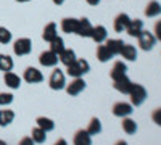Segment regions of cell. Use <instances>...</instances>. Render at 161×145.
Segmentation results:
<instances>
[{
	"instance_id": "cell-6",
	"label": "cell",
	"mask_w": 161,
	"mask_h": 145,
	"mask_svg": "<svg viewBox=\"0 0 161 145\" xmlns=\"http://www.w3.org/2000/svg\"><path fill=\"white\" fill-rule=\"evenodd\" d=\"M23 79H24V81L28 82V84H39V82L44 81V74H42V71H39L37 68L29 66V68L24 70Z\"/></svg>"
},
{
	"instance_id": "cell-3",
	"label": "cell",
	"mask_w": 161,
	"mask_h": 145,
	"mask_svg": "<svg viewBox=\"0 0 161 145\" xmlns=\"http://www.w3.org/2000/svg\"><path fill=\"white\" fill-rule=\"evenodd\" d=\"M31 50H32V41L29 37H21L13 44V52H15V55H18V57L29 55Z\"/></svg>"
},
{
	"instance_id": "cell-33",
	"label": "cell",
	"mask_w": 161,
	"mask_h": 145,
	"mask_svg": "<svg viewBox=\"0 0 161 145\" xmlns=\"http://www.w3.org/2000/svg\"><path fill=\"white\" fill-rule=\"evenodd\" d=\"M11 102H13V94H10V92H2L0 94V105L2 107H7Z\"/></svg>"
},
{
	"instance_id": "cell-40",
	"label": "cell",
	"mask_w": 161,
	"mask_h": 145,
	"mask_svg": "<svg viewBox=\"0 0 161 145\" xmlns=\"http://www.w3.org/2000/svg\"><path fill=\"white\" fill-rule=\"evenodd\" d=\"M114 145H129V143H127L126 140H118V142H116Z\"/></svg>"
},
{
	"instance_id": "cell-27",
	"label": "cell",
	"mask_w": 161,
	"mask_h": 145,
	"mask_svg": "<svg viewBox=\"0 0 161 145\" xmlns=\"http://www.w3.org/2000/svg\"><path fill=\"white\" fill-rule=\"evenodd\" d=\"M86 131L89 132V136H98L102 132V123H100L98 118H92Z\"/></svg>"
},
{
	"instance_id": "cell-24",
	"label": "cell",
	"mask_w": 161,
	"mask_h": 145,
	"mask_svg": "<svg viewBox=\"0 0 161 145\" xmlns=\"http://www.w3.org/2000/svg\"><path fill=\"white\" fill-rule=\"evenodd\" d=\"M37 126L40 129H44L45 132H50V131L55 129V123H53V120H50V118H45V116H39L36 120Z\"/></svg>"
},
{
	"instance_id": "cell-42",
	"label": "cell",
	"mask_w": 161,
	"mask_h": 145,
	"mask_svg": "<svg viewBox=\"0 0 161 145\" xmlns=\"http://www.w3.org/2000/svg\"><path fill=\"white\" fill-rule=\"evenodd\" d=\"M0 145H8V143H7L5 140H2V139H0Z\"/></svg>"
},
{
	"instance_id": "cell-25",
	"label": "cell",
	"mask_w": 161,
	"mask_h": 145,
	"mask_svg": "<svg viewBox=\"0 0 161 145\" xmlns=\"http://www.w3.org/2000/svg\"><path fill=\"white\" fill-rule=\"evenodd\" d=\"M15 120V111L13 110H0V126L5 127L13 123Z\"/></svg>"
},
{
	"instance_id": "cell-5",
	"label": "cell",
	"mask_w": 161,
	"mask_h": 145,
	"mask_svg": "<svg viewBox=\"0 0 161 145\" xmlns=\"http://www.w3.org/2000/svg\"><path fill=\"white\" fill-rule=\"evenodd\" d=\"M48 86H50V89H53V90H61V89H64L66 79H64V74H63L61 70H55V71L50 74Z\"/></svg>"
},
{
	"instance_id": "cell-31",
	"label": "cell",
	"mask_w": 161,
	"mask_h": 145,
	"mask_svg": "<svg viewBox=\"0 0 161 145\" xmlns=\"http://www.w3.org/2000/svg\"><path fill=\"white\" fill-rule=\"evenodd\" d=\"M31 137H32V140H34L36 143H44V142L47 140V132H45L44 129H40V127L37 126V127L32 129Z\"/></svg>"
},
{
	"instance_id": "cell-1",
	"label": "cell",
	"mask_w": 161,
	"mask_h": 145,
	"mask_svg": "<svg viewBox=\"0 0 161 145\" xmlns=\"http://www.w3.org/2000/svg\"><path fill=\"white\" fill-rule=\"evenodd\" d=\"M89 71H90V64L84 58H76L74 63H71L69 66H66V73L71 77H82Z\"/></svg>"
},
{
	"instance_id": "cell-29",
	"label": "cell",
	"mask_w": 161,
	"mask_h": 145,
	"mask_svg": "<svg viewBox=\"0 0 161 145\" xmlns=\"http://www.w3.org/2000/svg\"><path fill=\"white\" fill-rule=\"evenodd\" d=\"M15 63H13V58L10 55H5V53H0V71H11Z\"/></svg>"
},
{
	"instance_id": "cell-20",
	"label": "cell",
	"mask_w": 161,
	"mask_h": 145,
	"mask_svg": "<svg viewBox=\"0 0 161 145\" xmlns=\"http://www.w3.org/2000/svg\"><path fill=\"white\" fill-rule=\"evenodd\" d=\"M58 36V29H57V24L55 23H48L45 28H44V32H42V37L45 42H52L53 39Z\"/></svg>"
},
{
	"instance_id": "cell-23",
	"label": "cell",
	"mask_w": 161,
	"mask_h": 145,
	"mask_svg": "<svg viewBox=\"0 0 161 145\" xmlns=\"http://www.w3.org/2000/svg\"><path fill=\"white\" fill-rule=\"evenodd\" d=\"M106 47H108V50L111 52V55L114 57V55H119L121 53V48H123V45H124V42L121 41V39H106V44H105Z\"/></svg>"
},
{
	"instance_id": "cell-16",
	"label": "cell",
	"mask_w": 161,
	"mask_h": 145,
	"mask_svg": "<svg viewBox=\"0 0 161 145\" xmlns=\"http://www.w3.org/2000/svg\"><path fill=\"white\" fill-rule=\"evenodd\" d=\"M3 81H5L7 87H10V89H19V86H21V77L18 74H15L13 71H7L5 73Z\"/></svg>"
},
{
	"instance_id": "cell-9",
	"label": "cell",
	"mask_w": 161,
	"mask_h": 145,
	"mask_svg": "<svg viewBox=\"0 0 161 145\" xmlns=\"http://www.w3.org/2000/svg\"><path fill=\"white\" fill-rule=\"evenodd\" d=\"M39 61L45 68H53V66H57V63L60 60H58V55L57 53H53L52 50H47V52H42V53H40Z\"/></svg>"
},
{
	"instance_id": "cell-7",
	"label": "cell",
	"mask_w": 161,
	"mask_h": 145,
	"mask_svg": "<svg viewBox=\"0 0 161 145\" xmlns=\"http://www.w3.org/2000/svg\"><path fill=\"white\" fill-rule=\"evenodd\" d=\"M64 87H66V92H68V95L76 97V95H79L80 92L86 89V81H84L82 77H73L71 84H66Z\"/></svg>"
},
{
	"instance_id": "cell-35",
	"label": "cell",
	"mask_w": 161,
	"mask_h": 145,
	"mask_svg": "<svg viewBox=\"0 0 161 145\" xmlns=\"http://www.w3.org/2000/svg\"><path fill=\"white\" fill-rule=\"evenodd\" d=\"M153 36L156 37V41H159V42H161V20H158V21H156V24H155Z\"/></svg>"
},
{
	"instance_id": "cell-39",
	"label": "cell",
	"mask_w": 161,
	"mask_h": 145,
	"mask_svg": "<svg viewBox=\"0 0 161 145\" xmlns=\"http://www.w3.org/2000/svg\"><path fill=\"white\" fill-rule=\"evenodd\" d=\"M52 2L55 3V5H63V3H64V0H52Z\"/></svg>"
},
{
	"instance_id": "cell-41",
	"label": "cell",
	"mask_w": 161,
	"mask_h": 145,
	"mask_svg": "<svg viewBox=\"0 0 161 145\" xmlns=\"http://www.w3.org/2000/svg\"><path fill=\"white\" fill-rule=\"evenodd\" d=\"M16 2H19V3H26V2H31V0H16Z\"/></svg>"
},
{
	"instance_id": "cell-2",
	"label": "cell",
	"mask_w": 161,
	"mask_h": 145,
	"mask_svg": "<svg viewBox=\"0 0 161 145\" xmlns=\"http://www.w3.org/2000/svg\"><path fill=\"white\" fill-rule=\"evenodd\" d=\"M130 97V105L132 107H140V105L147 100V97H148V94H147V89L140 84H132L129 94Z\"/></svg>"
},
{
	"instance_id": "cell-18",
	"label": "cell",
	"mask_w": 161,
	"mask_h": 145,
	"mask_svg": "<svg viewBox=\"0 0 161 145\" xmlns=\"http://www.w3.org/2000/svg\"><path fill=\"white\" fill-rule=\"evenodd\" d=\"M93 26L90 24V21L87 18H80L79 20V29H77V36L80 37H90Z\"/></svg>"
},
{
	"instance_id": "cell-34",
	"label": "cell",
	"mask_w": 161,
	"mask_h": 145,
	"mask_svg": "<svg viewBox=\"0 0 161 145\" xmlns=\"http://www.w3.org/2000/svg\"><path fill=\"white\" fill-rule=\"evenodd\" d=\"M152 120L156 126H161V108H156L153 113H152Z\"/></svg>"
},
{
	"instance_id": "cell-38",
	"label": "cell",
	"mask_w": 161,
	"mask_h": 145,
	"mask_svg": "<svg viewBox=\"0 0 161 145\" xmlns=\"http://www.w3.org/2000/svg\"><path fill=\"white\" fill-rule=\"evenodd\" d=\"M86 2H87L89 5H98V3H100V0H86Z\"/></svg>"
},
{
	"instance_id": "cell-21",
	"label": "cell",
	"mask_w": 161,
	"mask_h": 145,
	"mask_svg": "<svg viewBox=\"0 0 161 145\" xmlns=\"http://www.w3.org/2000/svg\"><path fill=\"white\" fill-rule=\"evenodd\" d=\"M58 60L64 64V66H69L71 63L76 61V53H74V50H73V48H64L61 53L58 55Z\"/></svg>"
},
{
	"instance_id": "cell-10",
	"label": "cell",
	"mask_w": 161,
	"mask_h": 145,
	"mask_svg": "<svg viewBox=\"0 0 161 145\" xmlns=\"http://www.w3.org/2000/svg\"><path fill=\"white\" fill-rule=\"evenodd\" d=\"M113 87L121 92V94H129V90L132 87V81L127 77V76H123V77H119V79H114L113 81Z\"/></svg>"
},
{
	"instance_id": "cell-12",
	"label": "cell",
	"mask_w": 161,
	"mask_h": 145,
	"mask_svg": "<svg viewBox=\"0 0 161 145\" xmlns=\"http://www.w3.org/2000/svg\"><path fill=\"white\" fill-rule=\"evenodd\" d=\"M79 29V20L76 18H64L61 21V31L66 34H77Z\"/></svg>"
},
{
	"instance_id": "cell-15",
	"label": "cell",
	"mask_w": 161,
	"mask_h": 145,
	"mask_svg": "<svg viewBox=\"0 0 161 145\" xmlns=\"http://www.w3.org/2000/svg\"><path fill=\"white\" fill-rule=\"evenodd\" d=\"M129 21H130L129 15H126V13H119V15L114 18V23H113L114 31H116V32H123V31H126Z\"/></svg>"
},
{
	"instance_id": "cell-4",
	"label": "cell",
	"mask_w": 161,
	"mask_h": 145,
	"mask_svg": "<svg viewBox=\"0 0 161 145\" xmlns=\"http://www.w3.org/2000/svg\"><path fill=\"white\" fill-rule=\"evenodd\" d=\"M137 39H139L140 48L145 50V52L152 50V48L155 47V44H156V37L153 36V32H148V31H142V32L139 34Z\"/></svg>"
},
{
	"instance_id": "cell-17",
	"label": "cell",
	"mask_w": 161,
	"mask_h": 145,
	"mask_svg": "<svg viewBox=\"0 0 161 145\" xmlns=\"http://www.w3.org/2000/svg\"><path fill=\"white\" fill-rule=\"evenodd\" d=\"M119 55L123 57L124 60H127V61H136L137 60V48L134 45H130V44H124L123 48H121Z\"/></svg>"
},
{
	"instance_id": "cell-13",
	"label": "cell",
	"mask_w": 161,
	"mask_h": 145,
	"mask_svg": "<svg viewBox=\"0 0 161 145\" xmlns=\"http://www.w3.org/2000/svg\"><path fill=\"white\" fill-rule=\"evenodd\" d=\"M143 31V21L142 20H130L127 28H126V32L130 36V37H139V34Z\"/></svg>"
},
{
	"instance_id": "cell-19",
	"label": "cell",
	"mask_w": 161,
	"mask_h": 145,
	"mask_svg": "<svg viewBox=\"0 0 161 145\" xmlns=\"http://www.w3.org/2000/svg\"><path fill=\"white\" fill-rule=\"evenodd\" d=\"M159 15H161V3L156 2V0L148 2V5L145 7V16L155 18V16H159Z\"/></svg>"
},
{
	"instance_id": "cell-26",
	"label": "cell",
	"mask_w": 161,
	"mask_h": 145,
	"mask_svg": "<svg viewBox=\"0 0 161 145\" xmlns=\"http://www.w3.org/2000/svg\"><path fill=\"white\" fill-rule=\"evenodd\" d=\"M123 131H124L126 134H129V136L136 134L137 132V123L134 121V120H130L129 116L123 118Z\"/></svg>"
},
{
	"instance_id": "cell-37",
	"label": "cell",
	"mask_w": 161,
	"mask_h": 145,
	"mask_svg": "<svg viewBox=\"0 0 161 145\" xmlns=\"http://www.w3.org/2000/svg\"><path fill=\"white\" fill-rule=\"evenodd\" d=\"M53 145H68V142H66L64 139H58L55 143H53Z\"/></svg>"
},
{
	"instance_id": "cell-32",
	"label": "cell",
	"mask_w": 161,
	"mask_h": 145,
	"mask_svg": "<svg viewBox=\"0 0 161 145\" xmlns=\"http://www.w3.org/2000/svg\"><path fill=\"white\" fill-rule=\"evenodd\" d=\"M11 42V32L10 29L0 26V44H10Z\"/></svg>"
},
{
	"instance_id": "cell-22",
	"label": "cell",
	"mask_w": 161,
	"mask_h": 145,
	"mask_svg": "<svg viewBox=\"0 0 161 145\" xmlns=\"http://www.w3.org/2000/svg\"><path fill=\"white\" fill-rule=\"evenodd\" d=\"M126 71H127L126 63H123V61H116V63L113 64V70H111L110 76H111V79L114 81V79H119V77L126 76Z\"/></svg>"
},
{
	"instance_id": "cell-11",
	"label": "cell",
	"mask_w": 161,
	"mask_h": 145,
	"mask_svg": "<svg viewBox=\"0 0 161 145\" xmlns=\"http://www.w3.org/2000/svg\"><path fill=\"white\" fill-rule=\"evenodd\" d=\"M90 39H93V42H97V44H103L106 39H108V32H106V28H105V26H102V24L93 26L92 34H90Z\"/></svg>"
},
{
	"instance_id": "cell-14",
	"label": "cell",
	"mask_w": 161,
	"mask_h": 145,
	"mask_svg": "<svg viewBox=\"0 0 161 145\" xmlns=\"http://www.w3.org/2000/svg\"><path fill=\"white\" fill-rule=\"evenodd\" d=\"M73 143L74 145H92V136H89L86 129H79L74 134Z\"/></svg>"
},
{
	"instance_id": "cell-8",
	"label": "cell",
	"mask_w": 161,
	"mask_h": 145,
	"mask_svg": "<svg viewBox=\"0 0 161 145\" xmlns=\"http://www.w3.org/2000/svg\"><path fill=\"white\" fill-rule=\"evenodd\" d=\"M134 111V107L127 102H118L113 105V114L118 116V118H126V116H130Z\"/></svg>"
},
{
	"instance_id": "cell-28",
	"label": "cell",
	"mask_w": 161,
	"mask_h": 145,
	"mask_svg": "<svg viewBox=\"0 0 161 145\" xmlns=\"http://www.w3.org/2000/svg\"><path fill=\"white\" fill-rule=\"evenodd\" d=\"M111 58H113V55H111V52L108 50V47L106 45H98V48H97V60L102 61V63H106V61H110Z\"/></svg>"
},
{
	"instance_id": "cell-30",
	"label": "cell",
	"mask_w": 161,
	"mask_h": 145,
	"mask_svg": "<svg viewBox=\"0 0 161 145\" xmlns=\"http://www.w3.org/2000/svg\"><path fill=\"white\" fill-rule=\"evenodd\" d=\"M50 44V50L53 52V53H57V55H60L61 52L64 50V41L60 37V36H57L55 39H53L52 42H48Z\"/></svg>"
},
{
	"instance_id": "cell-36",
	"label": "cell",
	"mask_w": 161,
	"mask_h": 145,
	"mask_svg": "<svg viewBox=\"0 0 161 145\" xmlns=\"http://www.w3.org/2000/svg\"><path fill=\"white\" fill-rule=\"evenodd\" d=\"M18 145H36V142L32 140V137H23Z\"/></svg>"
}]
</instances>
